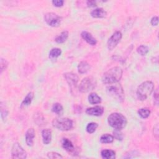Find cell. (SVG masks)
Returning a JSON list of instances; mask_svg holds the SVG:
<instances>
[{
    "mask_svg": "<svg viewBox=\"0 0 159 159\" xmlns=\"http://www.w3.org/2000/svg\"><path fill=\"white\" fill-rule=\"evenodd\" d=\"M122 76V70L118 66L113 67L106 72L102 76V81L104 84H111L117 83Z\"/></svg>",
    "mask_w": 159,
    "mask_h": 159,
    "instance_id": "obj_1",
    "label": "cell"
},
{
    "mask_svg": "<svg viewBox=\"0 0 159 159\" xmlns=\"http://www.w3.org/2000/svg\"><path fill=\"white\" fill-rule=\"evenodd\" d=\"M107 122L111 127L116 130H121L127 124V119L120 113L114 112L110 114L107 118Z\"/></svg>",
    "mask_w": 159,
    "mask_h": 159,
    "instance_id": "obj_2",
    "label": "cell"
},
{
    "mask_svg": "<svg viewBox=\"0 0 159 159\" xmlns=\"http://www.w3.org/2000/svg\"><path fill=\"white\" fill-rule=\"evenodd\" d=\"M154 89V84L150 81H146L141 83L137 89V98L140 101L145 100L151 94Z\"/></svg>",
    "mask_w": 159,
    "mask_h": 159,
    "instance_id": "obj_3",
    "label": "cell"
},
{
    "mask_svg": "<svg viewBox=\"0 0 159 159\" xmlns=\"http://www.w3.org/2000/svg\"><path fill=\"white\" fill-rule=\"evenodd\" d=\"M107 94L112 98L119 102H122L124 100V93L122 87L120 84H111L106 88Z\"/></svg>",
    "mask_w": 159,
    "mask_h": 159,
    "instance_id": "obj_4",
    "label": "cell"
},
{
    "mask_svg": "<svg viewBox=\"0 0 159 159\" xmlns=\"http://www.w3.org/2000/svg\"><path fill=\"white\" fill-rule=\"evenodd\" d=\"M54 127L62 131H68L73 127V121L68 118H56L52 121Z\"/></svg>",
    "mask_w": 159,
    "mask_h": 159,
    "instance_id": "obj_5",
    "label": "cell"
},
{
    "mask_svg": "<svg viewBox=\"0 0 159 159\" xmlns=\"http://www.w3.org/2000/svg\"><path fill=\"white\" fill-rule=\"evenodd\" d=\"M96 86V81L93 77H86L80 83L78 89L81 93H88L92 91Z\"/></svg>",
    "mask_w": 159,
    "mask_h": 159,
    "instance_id": "obj_6",
    "label": "cell"
},
{
    "mask_svg": "<svg viewBox=\"0 0 159 159\" xmlns=\"http://www.w3.org/2000/svg\"><path fill=\"white\" fill-rule=\"evenodd\" d=\"M44 20L48 25L56 27L60 25L61 18L55 13L48 12L45 14Z\"/></svg>",
    "mask_w": 159,
    "mask_h": 159,
    "instance_id": "obj_7",
    "label": "cell"
},
{
    "mask_svg": "<svg viewBox=\"0 0 159 159\" xmlns=\"http://www.w3.org/2000/svg\"><path fill=\"white\" fill-rule=\"evenodd\" d=\"M63 76L70 88L71 93H73V91L75 92L76 89L78 82L79 80L78 76L76 74L71 72L65 73H64Z\"/></svg>",
    "mask_w": 159,
    "mask_h": 159,
    "instance_id": "obj_8",
    "label": "cell"
},
{
    "mask_svg": "<svg viewBox=\"0 0 159 159\" xmlns=\"http://www.w3.org/2000/svg\"><path fill=\"white\" fill-rule=\"evenodd\" d=\"M11 157L15 159H24L27 157V153L22 146L19 143L16 142L12 147Z\"/></svg>",
    "mask_w": 159,
    "mask_h": 159,
    "instance_id": "obj_9",
    "label": "cell"
},
{
    "mask_svg": "<svg viewBox=\"0 0 159 159\" xmlns=\"http://www.w3.org/2000/svg\"><path fill=\"white\" fill-rule=\"evenodd\" d=\"M122 35L120 31L115 32L107 40V48L109 50H113L117 46L118 43L120 42V40L122 39Z\"/></svg>",
    "mask_w": 159,
    "mask_h": 159,
    "instance_id": "obj_10",
    "label": "cell"
},
{
    "mask_svg": "<svg viewBox=\"0 0 159 159\" xmlns=\"http://www.w3.org/2000/svg\"><path fill=\"white\" fill-rule=\"evenodd\" d=\"M104 112V108L99 106H96L92 107L87 108L86 113L88 115L93 116H101Z\"/></svg>",
    "mask_w": 159,
    "mask_h": 159,
    "instance_id": "obj_11",
    "label": "cell"
},
{
    "mask_svg": "<svg viewBox=\"0 0 159 159\" xmlns=\"http://www.w3.org/2000/svg\"><path fill=\"white\" fill-rule=\"evenodd\" d=\"M81 36L83 40L91 45H94L97 43L96 39L88 32L83 31L81 34Z\"/></svg>",
    "mask_w": 159,
    "mask_h": 159,
    "instance_id": "obj_12",
    "label": "cell"
},
{
    "mask_svg": "<svg viewBox=\"0 0 159 159\" xmlns=\"http://www.w3.org/2000/svg\"><path fill=\"white\" fill-rule=\"evenodd\" d=\"M35 137V131L33 128L29 129L25 133V142L26 144L31 147L34 144V139Z\"/></svg>",
    "mask_w": 159,
    "mask_h": 159,
    "instance_id": "obj_13",
    "label": "cell"
},
{
    "mask_svg": "<svg viewBox=\"0 0 159 159\" xmlns=\"http://www.w3.org/2000/svg\"><path fill=\"white\" fill-rule=\"evenodd\" d=\"M61 145L62 147L69 153H72L75 151V147L73 143L66 138L63 139L61 142Z\"/></svg>",
    "mask_w": 159,
    "mask_h": 159,
    "instance_id": "obj_14",
    "label": "cell"
},
{
    "mask_svg": "<svg viewBox=\"0 0 159 159\" xmlns=\"http://www.w3.org/2000/svg\"><path fill=\"white\" fill-rule=\"evenodd\" d=\"M107 12L102 8H96L91 12V16L94 18H103L106 17Z\"/></svg>",
    "mask_w": 159,
    "mask_h": 159,
    "instance_id": "obj_15",
    "label": "cell"
},
{
    "mask_svg": "<svg viewBox=\"0 0 159 159\" xmlns=\"http://www.w3.org/2000/svg\"><path fill=\"white\" fill-rule=\"evenodd\" d=\"M42 140L44 144L47 145L50 143L52 140V132L50 130L47 129L42 131Z\"/></svg>",
    "mask_w": 159,
    "mask_h": 159,
    "instance_id": "obj_16",
    "label": "cell"
},
{
    "mask_svg": "<svg viewBox=\"0 0 159 159\" xmlns=\"http://www.w3.org/2000/svg\"><path fill=\"white\" fill-rule=\"evenodd\" d=\"M91 66L88 63L85 61H81L78 65V71L80 74L86 73L90 70Z\"/></svg>",
    "mask_w": 159,
    "mask_h": 159,
    "instance_id": "obj_17",
    "label": "cell"
},
{
    "mask_svg": "<svg viewBox=\"0 0 159 159\" xmlns=\"http://www.w3.org/2000/svg\"><path fill=\"white\" fill-rule=\"evenodd\" d=\"M101 155L104 159H114L116 158V152L112 150H103L101 152Z\"/></svg>",
    "mask_w": 159,
    "mask_h": 159,
    "instance_id": "obj_18",
    "label": "cell"
},
{
    "mask_svg": "<svg viewBox=\"0 0 159 159\" xmlns=\"http://www.w3.org/2000/svg\"><path fill=\"white\" fill-rule=\"evenodd\" d=\"M33 98H34V93L32 92H29L22 101L20 104V107L21 108L25 107L30 105Z\"/></svg>",
    "mask_w": 159,
    "mask_h": 159,
    "instance_id": "obj_19",
    "label": "cell"
},
{
    "mask_svg": "<svg viewBox=\"0 0 159 159\" xmlns=\"http://www.w3.org/2000/svg\"><path fill=\"white\" fill-rule=\"evenodd\" d=\"M88 101L91 104H96L101 102V99L96 93H91L88 96Z\"/></svg>",
    "mask_w": 159,
    "mask_h": 159,
    "instance_id": "obj_20",
    "label": "cell"
},
{
    "mask_svg": "<svg viewBox=\"0 0 159 159\" xmlns=\"http://www.w3.org/2000/svg\"><path fill=\"white\" fill-rule=\"evenodd\" d=\"M68 37V32L66 30H64L60 33L59 35H58L55 39V42L58 43H62L65 42Z\"/></svg>",
    "mask_w": 159,
    "mask_h": 159,
    "instance_id": "obj_21",
    "label": "cell"
},
{
    "mask_svg": "<svg viewBox=\"0 0 159 159\" xmlns=\"http://www.w3.org/2000/svg\"><path fill=\"white\" fill-rule=\"evenodd\" d=\"M114 140V137L109 134H105L100 137V142L102 143H110Z\"/></svg>",
    "mask_w": 159,
    "mask_h": 159,
    "instance_id": "obj_22",
    "label": "cell"
},
{
    "mask_svg": "<svg viewBox=\"0 0 159 159\" xmlns=\"http://www.w3.org/2000/svg\"><path fill=\"white\" fill-rule=\"evenodd\" d=\"M1 107V116L3 121H6L7 115H8V110L5 105V104H3V102H1L0 104Z\"/></svg>",
    "mask_w": 159,
    "mask_h": 159,
    "instance_id": "obj_23",
    "label": "cell"
},
{
    "mask_svg": "<svg viewBox=\"0 0 159 159\" xmlns=\"http://www.w3.org/2000/svg\"><path fill=\"white\" fill-rule=\"evenodd\" d=\"M61 53V50L58 48H53L51 49L49 53V57L51 59H56L58 58Z\"/></svg>",
    "mask_w": 159,
    "mask_h": 159,
    "instance_id": "obj_24",
    "label": "cell"
},
{
    "mask_svg": "<svg viewBox=\"0 0 159 159\" xmlns=\"http://www.w3.org/2000/svg\"><path fill=\"white\" fill-rule=\"evenodd\" d=\"M52 111L53 112L55 113L57 115H61L63 114V108L62 107V106L60 104V103H55L52 107Z\"/></svg>",
    "mask_w": 159,
    "mask_h": 159,
    "instance_id": "obj_25",
    "label": "cell"
},
{
    "mask_svg": "<svg viewBox=\"0 0 159 159\" xmlns=\"http://www.w3.org/2000/svg\"><path fill=\"white\" fill-rule=\"evenodd\" d=\"M139 116L142 119H146L149 117L150 114V111L147 108H140L138 110Z\"/></svg>",
    "mask_w": 159,
    "mask_h": 159,
    "instance_id": "obj_26",
    "label": "cell"
},
{
    "mask_svg": "<svg viewBox=\"0 0 159 159\" xmlns=\"http://www.w3.org/2000/svg\"><path fill=\"white\" fill-rule=\"evenodd\" d=\"M148 51H149L148 47L147 46H146V45H140L137 48V53L139 54H140V55H142V56L146 55L147 54V53L148 52Z\"/></svg>",
    "mask_w": 159,
    "mask_h": 159,
    "instance_id": "obj_27",
    "label": "cell"
},
{
    "mask_svg": "<svg viewBox=\"0 0 159 159\" xmlns=\"http://www.w3.org/2000/svg\"><path fill=\"white\" fill-rule=\"evenodd\" d=\"M98 127V125L97 123H95V122H91V123H89L87 126H86V130L87 131L88 133L89 134H92L93 132H95L96 129H97V127Z\"/></svg>",
    "mask_w": 159,
    "mask_h": 159,
    "instance_id": "obj_28",
    "label": "cell"
},
{
    "mask_svg": "<svg viewBox=\"0 0 159 159\" xmlns=\"http://www.w3.org/2000/svg\"><path fill=\"white\" fill-rule=\"evenodd\" d=\"M47 157L49 158H52V159H55V158H63V157L57 153V152H48L47 153Z\"/></svg>",
    "mask_w": 159,
    "mask_h": 159,
    "instance_id": "obj_29",
    "label": "cell"
},
{
    "mask_svg": "<svg viewBox=\"0 0 159 159\" xmlns=\"http://www.w3.org/2000/svg\"><path fill=\"white\" fill-rule=\"evenodd\" d=\"M8 65L7 61L3 58H1V62H0V68H1V73H2L4 70H5Z\"/></svg>",
    "mask_w": 159,
    "mask_h": 159,
    "instance_id": "obj_30",
    "label": "cell"
},
{
    "mask_svg": "<svg viewBox=\"0 0 159 159\" xmlns=\"http://www.w3.org/2000/svg\"><path fill=\"white\" fill-rule=\"evenodd\" d=\"M113 134H114V136L115 139H116L118 140H122L123 136H122V134L120 132V130L115 129V130L113 132Z\"/></svg>",
    "mask_w": 159,
    "mask_h": 159,
    "instance_id": "obj_31",
    "label": "cell"
},
{
    "mask_svg": "<svg viewBox=\"0 0 159 159\" xmlns=\"http://www.w3.org/2000/svg\"><path fill=\"white\" fill-rule=\"evenodd\" d=\"M52 2L56 7H61L63 6L64 1L63 0H53Z\"/></svg>",
    "mask_w": 159,
    "mask_h": 159,
    "instance_id": "obj_32",
    "label": "cell"
},
{
    "mask_svg": "<svg viewBox=\"0 0 159 159\" xmlns=\"http://www.w3.org/2000/svg\"><path fill=\"white\" fill-rule=\"evenodd\" d=\"M153 104L155 105H158V90H157L154 93V95H153Z\"/></svg>",
    "mask_w": 159,
    "mask_h": 159,
    "instance_id": "obj_33",
    "label": "cell"
},
{
    "mask_svg": "<svg viewBox=\"0 0 159 159\" xmlns=\"http://www.w3.org/2000/svg\"><path fill=\"white\" fill-rule=\"evenodd\" d=\"M150 23L152 25H158V18L157 16H154L151 19V21H150Z\"/></svg>",
    "mask_w": 159,
    "mask_h": 159,
    "instance_id": "obj_34",
    "label": "cell"
},
{
    "mask_svg": "<svg viewBox=\"0 0 159 159\" xmlns=\"http://www.w3.org/2000/svg\"><path fill=\"white\" fill-rule=\"evenodd\" d=\"M87 5L88 7H94V6H97L96 2L94 1H88Z\"/></svg>",
    "mask_w": 159,
    "mask_h": 159,
    "instance_id": "obj_35",
    "label": "cell"
}]
</instances>
